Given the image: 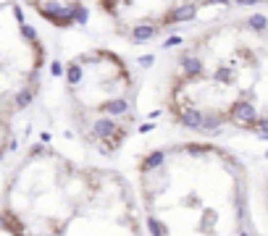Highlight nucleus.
<instances>
[{"label":"nucleus","instance_id":"obj_3","mask_svg":"<svg viewBox=\"0 0 268 236\" xmlns=\"http://www.w3.org/2000/svg\"><path fill=\"white\" fill-rule=\"evenodd\" d=\"M0 236H21V234H18V228L14 226V220L3 213V207H0Z\"/></svg>","mask_w":268,"mask_h":236},{"label":"nucleus","instance_id":"obj_1","mask_svg":"<svg viewBox=\"0 0 268 236\" xmlns=\"http://www.w3.org/2000/svg\"><path fill=\"white\" fill-rule=\"evenodd\" d=\"M0 207L21 236H145L134 184L116 168L74 160L48 137L5 173Z\"/></svg>","mask_w":268,"mask_h":236},{"label":"nucleus","instance_id":"obj_2","mask_svg":"<svg viewBox=\"0 0 268 236\" xmlns=\"http://www.w3.org/2000/svg\"><path fill=\"white\" fill-rule=\"evenodd\" d=\"M134 192L145 236H255L245 165L205 139L142 152Z\"/></svg>","mask_w":268,"mask_h":236}]
</instances>
